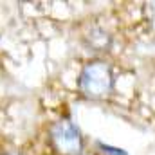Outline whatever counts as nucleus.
<instances>
[{
    "mask_svg": "<svg viewBox=\"0 0 155 155\" xmlns=\"http://www.w3.org/2000/svg\"><path fill=\"white\" fill-rule=\"evenodd\" d=\"M87 43H88L90 49H94L97 52H103L105 49L110 47V36H108V33H105L101 29H92L90 35L87 36Z\"/></svg>",
    "mask_w": 155,
    "mask_h": 155,
    "instance_id": "obj_3",
    "label": "nucleus"
},
{
    "mask_svg": "<svg viewBox=\"0 0 155 155\" xmlns=\"http://www.w3.org/2000/svg\"><path fill=\"white\" fill-rule=\"evenodd\" d=\"M5 155H22V153H5Z\"/></svg>",
    "mask_w": 155,
    "mask_h": 155,
    "instance_id": "obj_4",
    "label": "nucleus"
},
{
    "mask_svg": "<svg viewBox=\"0 0 155 155\" xmlns=\"http://www.w3.org/2000/svg\"><path fill=\"white\" fill-rule=\"evenodd\" d=\"M51 141L61 155H79L83 150V137L74 123L69 119L58 121L51 130Z\"/></svg>",
    "mask_w": 155,
    "mask_h": 155,
    "instance_id": "obj_2",
    "label": "nucleus"
},
{
    "mask_svg": "<svg viewBox=\"0 0 155 155\" xmlns=\"http://www.w3.org/2000/svg\"><path fill=\"white\" fill-rule=\"evenodd\" d=\"M79 90L92 99H99L110 94L114 87V74L108 63L105 61H90L83 67L78 78Z\"/></svg>",
    "mask_w": 155,
    "mask_h": 155,
    "instance_id": "obj_1",
    "label": "nucleus"
}]
</instances>
